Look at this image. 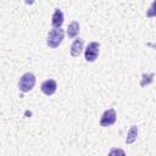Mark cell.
<instances>
[{"label":"cell","instance_id":"cell-6","mask_svg":"<svg viewBox=\"0 0 156 156\" xmlns=\"http://www.w3.org/2000/svg\"><path fill=\"white\" fill-rule=\"evenodd\" d=\"M83 49H84V41H83V39H82V38H77V39L72 43L69 52H71V55H72L73 57H78V56L82 54Z\"/></svg>","mask_w":156,"mask_h":156},{"label":"cell","instance_id":"cell-2","mask_svg":"<svg viewBox=\"0 0 156 156\" xmlns=\"http://www.w3.org/2000/svg\"><path fill=\"white\" fill-rule=\"evenodd\" d=\"M35 85V76L30 72H27L21 76L20 82H18V88L22 93H28L30 91Z\"/></svg>","mask_w":156,"mask_h":156},{"label":"cell","instance_id":"cell-9","mask_svg":"<svg viewBox=\"0 0 156 156\" xmlns=\"http://www.w3.org/2000/svg\"><path fill=\"white\" fill-rule=\"evenodd\" d=\"M136 136H138V127L136 126H132L128 130V134H127V138H126V143L127 144H132L136 140Z\"/></svg>","mask_w":156,"mask_h":156},{"label":"cell","instance_id":"cell-1","mask_svg":"<svg viewBox=\"0 0 156 156\" xmlns=\"http://www.w3.org/2000/svg\"><path fill=\"white\" fill-rule=\"evenodd\" d=\"M63 37H65L63 29H61V28H54V29H51L49 32V34H48V38H46L48 46L51 48V49L57 48L62 43Z\"/></svg>","mask_w":156,"mask_h":156},{"label":"cell","instance_id":"cell-4","mask_svg":"<svg viewBox=\"0 0 156 156\" xmlns=\"http://www.w3.org/2000/svg\"><path fill=\"white\" fill-rule=\"evenodd\" d=\"M116 119H117L116 111L113 108H108L102 113V116L100 118V126L101 127H110V126L115 124Z\"/></svg>","mask_w":156,"mask_h":156},{"label":"cell","instance_id":"cell-8","mask_svg":"<svg viewBox=\"0 0 156 156\" xmlns=\"http://www.w3.org/2000/svg\"><path fill=\"white\" fill-rule=\"evenodd\" d=\"M79 30H80V26L77 21H73L68 24V28H67V35L68 38H76L78 34H79Z\"/></svg>","mask_w":156,"mask_h":156},{"label":"cell","instance_id":"cell-11","mask_svg":"<svg viewBox=\"0 0 156 156\" xmlns=\"http://www.w3.org/2000/svg\"><path fill=\"white\" fill-rule=\"evenodd\" d=\"M113 154H121V155H124V151L123 150H117V149H112L110 151V155H113Z\"/></svg>","mask_w":156,"mask_h":156},{"label":"cell","instance_id":"cell-10","mask_svg":"<svg viewBox=\"0 0 156 156\" xmlns=\"http://www.w3.org/2000/svg\"><path fill=\"white\" fill-rule=\"evenodd\" d=\"M154 80V73H144L141 76V80H140V87H145V85H149L151 84Z\"/></svg>","mask_w":156,"mask_h":156},{"label":"cell","instance_id":"cell-3","mask_svg":"<svg viewBox=\"0 0 156 156\" xmlns=\"http://www.w3.org/2000/svg\"><path fill=\"white\" fill-rule=\"evenodd\" d=\"M99 51H100V43H98V41L89 43L87 49H85V51H84L85 61L94 62L98 58V56H99Z\"/></svg>","mask_w":156,"mask_h":156},{"label":"cell","instance_id":"cell-7","mask_svg":"<svg viewBox=\"0 0 156 156\" xmlns=\"http://www.w3.org/2000/svg\"><path fill=\"white\" fill-rule=\"evenodd\" d=\"M51 24L54 28H61V26L63 24V12L60 9H55L51 17Z\"/></svg>","mask_w":156,"mask_h":156},{"label":"cell","instance_id":"cell-5","mask_svg":"<svg viewBox=\"0 0 156 156\" xmlns=\"http://www.w3.org/2000/svg\"><path fill=\"white\" fill-rule=\"evenodd\" d=\"M40 89H41V91H43L45 95L50 96V95L55 94V91H56V89H57V83H56V80H54V79H46V80H44V82L41 83Z\"/></svg>","mask_w":156,"mask_h":156},{"label":"cell","instance_id":"cell-12","mask_svg":"<svg viewBox=\"0 0 156 156\" xmlns=\"http://www.w3.org/2000/svg\"><path fill=\"white\" fill-rule=\"evenodd\" d=\"M24 2L27 5H32V4H34V0H24Z\"/></svg>","mask_w":156,"mask_h":156}]
</instances>
